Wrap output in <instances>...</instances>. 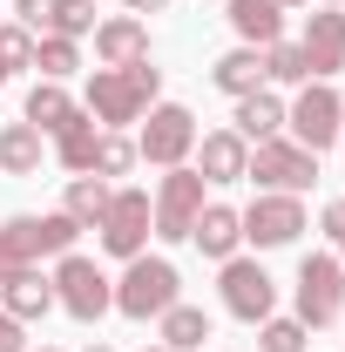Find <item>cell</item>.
<instances>
[{
    "label": "cell",
    "mask_w": 345,
    "mask_h": 352,
    "mask_svg": "<svg viewBox=\"0 0 345 352\" xmlns=\"http://www.w3.org/2000/svg\"><path fill=\"white\" fill-rule=\"evenodd\" d=\"M156 88H163V68L142 54L129 68H95L88 75V116L102 122V129H129L149 116V102H156Z\"/></svg>",
    "instance_id": "cell-1"
},
{
    "label": "cell",
    "mask_w": 345,
    "mask_h": 352,
    "mask_svg": "<svg viewBox=\"0 0 345 352\" xmlns=\"http://www.w3.org/2000/svg\"><path fill=\"white\" fill-rule=\"evenodd\" d=\"M75 237H82V223L68 217V210H54V217H7L0 223V278H14V271H27V264H41V258L75 251Z\"/></svg>",
    "instance_id": "cell-2"
},
{
    "label": "cell",
    "mask_w": 345,
    "mask_h": 352,
    "mask_svg": "<svg viewBox=\"0 0 345 352\" xmlns=\"http://www.w3.org/2000/svg\"><path fill=\"white\" fill-rule=\"evenodd\" d=\"M183 298V278H176L170 258H129V271H122V285H115V311L122 318H163V311Z\"/></svg>",
    "instance_id": "cell-3"
},
{
    "label": "cell",
    "mask_w": 345,
    "mask_h": 352,
    "mask_svg": "<svg viewBox=\"0 0 345 352\" xmlns=\"http://www.w3.org/2000/svg\"><path fill=\"white\" fill-rule=\"evenodd\" d=\"M54 305L68 311V318H82V325H95L102 311H115V285H109V271L95 258L61 251V264H54Z\"/></svg>",
    "instance_id": "cell-4"
},
{
    "label": "cell",
    "mask_w": 345,
    "mask_h": 352,
    "mask_svg": "<svg viewBox=\"0 0 345 352\" xmlns=\"http://www.w3.org/2000/svg\"><path fill=\"white\" fill-rule=\"evenodd\" d=\"M197 210H203V176L190 170V163L163 170L156 197H149V223H156V237H163V244H183V237L197 230Z\"/></svg>",
    "instance_id": "cell-5"
},
{
    "label": "cell",
    "mask_w": 345,
    "mask_h": 352,
    "mask_svg": "<svg viewBox=\"0 0 345 352\" xmlns=\"http://www.w3.org/2000/svg\"><path fill=\"white\" fill-rule=\"evenodd\" d=\"M190 149H197V116L183 102H149V122L135 135V156L156 163V170H176V163H190Z\"/></svg>",
    "instance_id": "cell-6"
},
{
    "label": "cell",
    "mask_w": 345,
    "mask_h": 352,
    "mask_svg": "<svg viewBox=\"0 0 345 352\" xmlns=\"http://www.w3.org/2000/svg\"><path fill=\"white\" fill-rule=\"evenodd\" d=\"M339 122H345V102H339V88H332V82H304V95L285 109L291 142H298V149H311V156L339 142Z\"/></svg>",
    "instance_id": "cell-7"
},
{
    "label": "cell",
    "mask_w": 345,
    "mask_h": 352,
    "mask_svg": "<svg viewBox=\"0 0 345 352\" xmlns=\"http://www.w3.org/2000/svg\"><path fill=\"white\" fill-rule=\"evenodd\" d=\"M244 176H258V190H285V197H298V190H311V183H318V156H311V149H298V142H285V135H271V142H258V149H251Z\"/></svg>",
    "instance_id": "cell-8"
},
{
    "label": "cell",
    "mask_w": 345,
    "mask_h": 352,
    "mask_svg": "<svg viewBox=\"0 0 345 352\" xmlns=\"http://www.w3.org/2000/svg\"><path fill=\"white\" fill-rule=\"evenodd\" d=\"M95 230H102V251H109V258H122V264L142 258V251H149V230H156V223H149V190H115Z\"/></svg>",
    "instance_id": "cell-9"
},
{
    "label": "cell",
    "mask_w": 345,
    "mask_h": 352,
    "mask_svg": "<svg viewBox=\"0 0 345 352\" xmlns=\"http://www.w3.org/2000/svg\"><path fill=\"white\" fill-rule=\"evenodd\" d=\"M216 292H223V311H230V318H244V325H264L271 305H278V285H271V271H264L258 258H223Z\"/></svg>",
    "instance_id": "cell-10"
},
{
    "label": "cell",
    "mask_w": 345,
    "mask_h": 352,
    "mask_svg": "<svg viewBox=\"0 0 345 352\" xmlns=\"http://www.w3.org/2000/svg\"><path fill=\"white\" fill-rule=\"evenodd\" d=\"M345 305V271L339 258H325V251H311L298 264V325L304 332H318V325H332Z\"/></svg>",
    "instance_id": "cell-11"
},
{
    "label": "cell",
    "mask_w": 345,
    "mask_h": 352,
    "mask_svg": "<svg viewBox=\"0 0 345 352\" xmlns=\"http://www.w3.org/2000/svg\"><path fill=\"white\" fill-rule=\"evenodd\" d=\"M237 217H244V237H251L258 251H278V244H298L304 204H298V197H285V190H258V204L237 210Z\"/></svg>",
    "instance_id": "cell-12"
},
{
    "label": "cell",
    "mask_w": 345,
    "mask_h": 352,
    "mask_svg": "<svg viewBox=\"0 0 345 352\" xmlns=\"http://www.w3.org/2000/svg\"><path fill=\"white\" fill-rule=\"evenodd\" d=\"M304 61H311V82H332L345 68V7H318L304 14Z\"/></svg>",
    "instance_id": "cell-13"
},
{
    "label": "cell",
    "mask_w": 345,
    "mask_h": 352,
    "mask_svg": "<svg viewBox=\"0 0 345 352\" xmlns=\"http://www.w3.org/2000/svg\"><path fill=\"white\" fill-rule=\"evenodd\" d=\"M197 176L203 183H244V163H251V142L237 129H210V135H197Z\"/></svg>",
    "instance_id": "cell-14"
},
{
    "label": "cell",
    "mask_w": 345,
    "mask_h": 352,
    "mask_svg": "<svg viewBox=\"0 0 345 352\" xmlns=\"http://www.w3.org/2000/svg\"><path fill=\"white\" fill-rule=\"evenodd\" d=\"M0 305H7V318L34 325V318L54 311V278H41L34 264H27V271H14V278H0Z\"/></svg>",
    "instance_id": "cell-15"
},
{
    "label": "cell",
    "mask_w": 345,
    "mask_h": 352,
    "mask_svg": "<svg viewBox=\"0 0 345 352\" xmlns=\"http://www.w3.org/2000/svg\"><path fill=\"white\" fill-rule=\"evenodd\" d=\"M95 54H102V68H129L149 54V28L135 21V14H115V21H95Z\"/></svg>",
    "instance_id": "cell-16"
},
{
    "label": "cell",
    "mask_w": 345,
    "mask_h": 352,
    "mask_svg": "<svg viewBox=\"0 0 345 352\" xmlns=\"http://www.w3.org/2000/svg\"><path fill=\"white\" fill-rule=\"evenodd\" d=\"M197 244H203V258H237V244H244V217L230 210V204H203L197 210V230H190Z\"/></svg>",
    "instance_id": "cell-17"
},
{
    "label": "cell",
    "mask_w": 345,
    "mask_h": 352,
    "mask_svg": "<svg viewBox=\"0 0 345 352\" xmlns=\"http://www.w3.org/2000/svg\"><path fill=\"white\" fill-rule=\"evenodd\" d=\"M95 142H102V122H95L88 109H75V116L54 129V156H61V170L88 176V170H95Z\"/></svg>",
    "instance_id": "cell-18"
},
{
    "label": "cell",
    "mask_w": 345,
    "mask_h": 352,
    "mask_svg": "<svg viewBox=\"0 0 345 352\" xmlns=\"http://www.w3.org/2000/svg\"><path fill=\"white\" fill-rule=\"evenodd\" d=\"M230 28L244 34V47H271L285 41V7L278 0H230Z\"/></svg>",
    "instance_id": "cell-19"
},
{
    "label": "cell",
    "mask_w": 345,
    "mask_h": 352,
    "mask_svg": "<svg viewBox=\"0 0 345 352\" xmlns=\"http://www.w3.org/2000/svg\"><path fill=\"white\" fill-rule=\"evenodd\" d=\"M230 122H237V135H244V142H271V135L285 129V102H278L271 88L237 95V116H230Z\"/></svg>",
    "instance_id": "cell-20"
},
{
    "label": "cell",
    "mask_w": 345,
    "mask_h": 352,
    "mask_svg": "<svg viewBox=\"0 0 345 352\" xmlns=\"http://www.w3.org/2000/svg\"><path fill=\"white\" fill-rule=\"evenodd\" d=\"M210 82L223 88V95H258V88L271 82V75H264V47H230L210 68Z\"/></svg>",
    "instance_id": "cell-21"
},
{
    "label": "cell",
    "mask_w": 345,
    "mask_h": 352,
    "mask_svg": "<svg viewBox=\"0 0 345 352\" xmlns=\"http://www.w3.org/2000/svg\"><path fill=\"white\" fill-rule=\"evenodd\" d=\"M156 325H163V346H170V352H197V346H210V311H203V305H183V298H176V305L163 311Z\"/></svg>",
    "instance_id": "cell-22"
},
{
    "label": "cell",
    "mask_w": 345,
    "mask_h": 352,
    "mask_svg": "<svg viewBox=\"0 0 345 352\" xmlns=\"http://www.w3.org/2000/svg\"><path fill=\"white\" fill-rule=\"evenodd\" d=\"M68 116H75V95H68L61 82H34V88H27V109H21V122H34L41 135H54Z\"/></svg>",
    "instance_id": "cell-23"
},
{
    "label": "cell",
    "mask_w": 345,
    "mask_h": 352,
    "mask_svg": "<svg viewBox=\"0 0 345 352\" xmlns=\"http://www.w3.org/2000/svg\"><path fill=\"white\" fill-rule=\"evenodd\" d=\"M0 170L7 176H34L41 170V129H34V122H7V129H0Z\"/></svg>",
    "instance_id": "cell-24"
},
{
    "label": "cell",
    "mask_w": 345,
    "mask_h": 352,
    "mask_svg": "<svg viewBox=\"0 0 345 352\" xmlns=\"http://www.w3.org/2000/svg\"><path fill=\"white\" fill-rule=\"evenodd\" d=\"M109 197H115V190H109V176H68V204H61V210L82 223V230H95L102 210H109Z\"/></svg>",
    "instance_id": "cell-25"
},
{
    "label": "cell",
    "mask_w": 345,
    "mask_h": 352,
    "mask_svg": "<svg viewBox=\"0 0 345 352\" xmlns=\"http://www.w3.org/2000/svg\"><path fill=\"white\" fill-rule=\"evenodd\" d=\"M34 68H41V82H68L82 68V47L68 34H34Z\"/></svg>",
    "instance_id": "cell-26"
},
{
    "label": "cell",
    "mask_w": 345,
    "mask_h": 352,
    "mask_svg": "<svg viewBox=\"0 0 345 352\" xmlns=\"http://www.w3.org/2000/svg\"><path fill=\"white\" fill-rule=\"evenodd\" d=\"M264 75H271V82H311V61H304V47L298 41H271L264 47Z\"/></svg>",
    "instance_id": "cell-27"
},
{
    "label": "cell",
    "mask_w": 345,
    "mask_h": 352,
    "mask_svg": "<svg viewBox=\"0 0 345 352\" xmlns=\"http://www.w3.org/2000/svg\"><path fill=\"white\" fill-rule=\"evenodd\" d=\"M129 163H135V142L122 129H102V142H95V170H88V176H122Z\"/></svg>",
    "instance_id": "cell-28"
},
{
    "label": "cell",
    "mask_w": 345,
    "mask_h": 352,
    "mask_svg": "<svg viewBox=\"0 0 345 352\" xmlns=\"http://www.w3.org/2000/svg\"><path fill=\"white\" fill-rule=\"evenodd\" d=\"M47 34H68V41L95 34V0H54V21H47Z\"/></svg>",
    "instance_id": "cell-29"
},
{
    "label": "cell",
    "mask_w": 345,
    "mask_h": 352,
    "mask_svg": "<svg viewBox=\"0 0 345 352\" xmlns=\"http://www.w3.org/2000/svg\"><path fill=\"white\" fill-rule=\"evenodd\" d=\"M304 346H311V339H304V325H298V318H278V311L264 318L258 352H304Z\"/></svg>",
    "instance_id": "cell-30"
},
{
    "label": "cell",
    "mask_w": 345,
    "mask_h": 352,
    "mask_svg": "<svg viewBox=\"0 0 345 352\" xmlns=\"http://www.w3.org/2000/svg\"><path fill=\"white\" fill-rule=\"evenodd\" d=\"M0 68L14 75V68H34V34L21 28V21H0Z\"/></svg>",
    "instance_id": "cell-31"
},
{
    "label": "cell",
    "mask_w": 345,
    "mask_h": 352,
    "mask_svg": "<svg viewBox=\"0 0 345 352\" xmlns=\"http://www.w3.org/2000/svg\"><path fill=\"white\" fill-rule=\"evenodd\" d=\"M14 14H21V28H27V34H47V21H54V0H21Z\"/></svg>",
    "instance_id": "cell-32"
},
{
    "label": "cell",
    "mask_w": 345,
    "mask_h": 352,
    "mask_svg": "<svg viewBox=\"0 0 345 352\" xmlns=\"http://www.w3.org/2000/svg\"><path fill=\"white\" fill-rule=\"evenodd\" d=\"M0 352H27V325L0 311Z\"/></svg>",
    "instance_id": "cell-33"
},
{
    "label": "cell",
    "mask_w": 345,
    "mask_h": 352,
    "mask_svg": "<svg viewBox=\"0 0 345 352\" xmlns=\"http://www.w3.org/2000/svg\"><path fill=\"white\" fill-rule=\"evenodd\" d=\"M318 223H325V237H345V197H332V204H325V217H318Z\"/></svg>",
    "instance_id": "cell-34"
},
{
    "label": "cell",
    "mask_w": 345,
    "mask_h": 352,
    "mask_svg": "<svg viewBox=\"0 0 345 352\" xmlns=\"http://www.w3.org/2000/svg\"><path fill=\"white\" fill-rule=\"evenodd\" d=\"M122 7H129L135 21H142V14H163V7H170V0H122Z\"/></svg>",
    "instance_id": "cell-35"
},
{
    "label": "cell",
    "mask_w": 345,
    "mask_h": 352,
    "mask_svg": "<svg viewBox=\"0 0 345 352\" xmlns=\"http://www.w3.org/2000/svg\"><path fill=\"white\" fill-rule=\"evenodd\" d=\"M88 352H115V346H102V339H95V346H88Z\"/></svg>",
    "instance_id": "cell-36"
},
{
    "label": "cell",
    "mask_w": 345,
    "mask_h": 352,
    "mask_svg": "<svg viewBox=\"0 0 345 352\" xmlns=\"http://www.w3.org/2000/svg\"><path fill=\"white\" fill-rule=\"evenodd\" d=\"M339 271H345V237H339Z\"/></svg>",
    "instance_id": "cell-37"
},
{
    "label": "cell",
    "mask_w": 345,
    "mask_h": 352,
    "mask_svg": "<svg viewBox=\"0 0 345 352\" xmlns=\"http://www.w3.org/2000/svg\"><path fill=\"white\" fill-rule=\"evenodd\" d=\"M278 7H304V0H278Z\"/></svg>",
    "instance_id": "cell-38"
},
{
    "label": "cell",
    "mask_w": 345,
    "mask_h": 352,
    "mask_svg": "<svg viewBox=\"0 0 345 352\" xmlns=\"http://www.w3.org/2000/svg\"><path fill=\"white\" fill-rule=\"evenodd\" d=\"M142 352H170V346H142Z\"/></svg>",
    "instance_id": "cell-39"
},
{
    "label": "cell",
    "mask_w": 345,
    "mask_h": 352,
    "mask_svg": "<svg viewBox=\"0 0 345 352\" xmlns=\"http://www.w3.org/2000/svg\"><path fill=\"white\" fill-rule=\"evenodd\" d=\"M339 149H345V122H339Z\"/></svg>",
    "instance_id": "cell-40"
},
{
    "label": "cell",
    "mask_w": 345,
    "mask_h": 352,
    "mask_svg": "<svg viewBox=\"0 0 345 352\" xmlns=\"http://www.w3.org/2000/svg\"><path fill=\"white\" fill-rule=\"evenodd\" d=\"M325 7H345V0H325Z\"/></svg>",
    "instance_id": "cell-41"
},
{
    "label": "cell",
    "mask_w": 345,
    "mask_h": 352,
    "mask_svg": "<svg viewBox=\"0 0 345 352\" xmlns=\"http://www.w3.org/2000/svg\"><path fill=\"white\" fill-rule=\"evenodd\" d=\"M0 88H7V68H0Z\"/></svg>",
    "instance_id": "cell-42"
},
{
    "label": "cell",
    "mask_w": 345,
    "mask_h": 352,
    "mask_svg": "<svg viewBox=\"0 0 345 352\" xmlns=\"http://www.w3.org/2000/svg\"><path fill=\"white\" fill-rule=\"evenodd\" d=\"M41 352H54V346H41Z\"/></svg>",
    "instance_id": "cell-43"
}]
</instances>
